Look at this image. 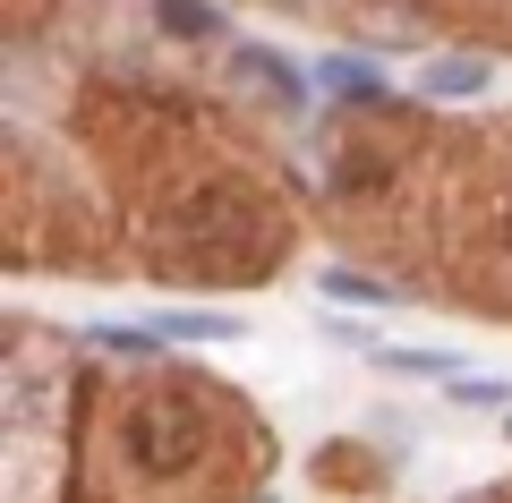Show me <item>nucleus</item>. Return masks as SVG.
Wrapping results in <instances>:
<instances>
[{"label":"nucleus","mask_w":512,"mask_h":503,"mask_svg":"<svg viewBox=\"0 0 512 503\" xmlns=\"http://www.w3.org/2000/svg\"><path fill=\"white\" fill-rule=\"evenodd\" d=\"M239 77H256V86H274L282 103H299V77L282 69V60H265V52H239Z\"/></svg>","instance_id":"20e7f679"},{"label":"nucleus","mask_w":512,"mask_h":503,"mask_svg":"<svg viewBox=\"0 0 512 503\" xmlns=\"http://www.w3.org/2000/svg\"><path fill=\"white\" fill-rule=\"evenodd\" d=\"M325 299H384V290L367 282V273H342V265H333V273H325Z\"/></svg>","instance_id":"423d86ee"},{"label":"nucleus","mask_w":512,"mask_h":503,"mask_svg":"<svg viewBox=\"0 0 512 503\" xmlns=\"http://www.w3.org/2000/svg\"><path fill=\"white\" fill-rule=\"evenodd\" d=\"M427 86H436V94H478V86H487V60H436Z\"/></svg>","instance_id":"7ed1b4c3"},{"label":"nucleus","mask_w":512,"mask_h":503,"mask_svg":"<svg viewBox=\"0 0 512 503\" xmlns=\"http://www.w3.org/2000/svg\"><path fill=\"white\" fill-rule=\"evenodd\" d=\"M154 18H163L171 35H222V9H214V0H163Z\"/></svg>","instance_id":"f03ea898"},{"label":"nucleus","mask_w":512,"mask_h":503,"mask_svg":"<svg viewBox=\"0 0 512 503\" xmlns=\"http://www.w3.org/2000/svg\"><path fill=\"white\" fill-rule=\"evenodd\" d=\"M128 452L146 469H180V461H197L205 452V418H197V401L188 393H146L137 410H128Z\"/></svg>","instance_id":"f257e3e1"},{"label":"nucleus","mask_w":512,"mask_h":503,"mask_svg":"<svg viewBox=\"0 0 512 503\" xmlns=\"http://www.w3.org/2000/svg\"><path fill=\"white\" fill-rule=\"evenodd\" d=\"M325 86L333 94H376V69L367 60H325Z\"/></svg>","instance_id":"39448f33"}]
</instances>
